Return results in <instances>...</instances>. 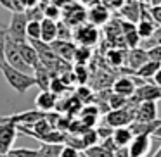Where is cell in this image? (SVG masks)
<instances>
[{"instance_id": "32", "label": "cell", "mask_w": 161, "mask_h": 157, "mask_svg": "<svg viewBox=\"0 0 161 157\" xmlns=\"http://www.w3.org/2000/svg\"><path fill=\"white\" fill-rule=\"evenodd\" d=\"M5 43H7V26L0 24V62L5 60Z\"/></svg>"}, {"instance_id": "2", "label": "cell", "mask_w": 161, "mask_h": 157, "mask_svg": "<svg viewBox=\"0 0 161 157\" xmlns=\"http://www.w3.org/2000/svg\"><path fill=\"white\" fill-rule=\"evenodd\" d=\"M28 16L26 12H12L11 23L7 26V35L11 40H14L16 43H25L28 42V36H26V28H28Z\"/></svg>"}, {"instance_id": "49", "label": "cell", "mask_w": 161, "mask_h": 157, "mask_svg": "<svg viewBox=\"0 0 161 157\" xmlns=\"http://www.w3.org/2000/svg\"><path fill=\"white\" fill-rule=\"evenodd\" d=\"M153 157H161V145H159V149H158L156 152L153 154Z\"/></svg>"}, {"instance_id": "34", "label": "cell", "mask_w": 161, "mask_h": 157, "mask_svg": "<svg viewBox=\"0 0 161 157\" xmlns=\"http://www.w3.org/2000/svg\"><path fill=\"white\" fill-rule=\"evenodd\" d=\"M61 157H81V150L75 149V147H71V145H63Z\"/></svg>"}, {"instance_id": "37", "label": "cell", "mask_w": 161, "mask_h": 157, "mask_svg": "<svg viewBox=\"0 0 161 157\" xmlns=\"http://www.w3.org/2000/svg\"><path fill=\"white\" fill-rule=\"evenodd\" d=\"M43 12H45V18L52 19V21H56V19L61 16V11L56 7V5H45V9H43Z\"/></svg>"}, {"instance_id": "20", "label": "cell", "mask_w": 161, "mask_h": 157, "mask_svg": "<svg viewBox=\"0 0 161 157\" xmlns=\"http://www.w3.org/2000/svg\"><path fill=\"white\" fill-rule=\"evenodd\" d=\"M57 40V23L49 18L42 19V42L43 43H52Z\"/></svg>"}, {"instance_id": "51", "label": "cell", "mask_w": 161, "mask_h": 157, "mask_svg": "<svg viewBox=\"0 0 161 157\" xmlns=\"http://www.w3.org/2000/svg\"><path fill=\"white\" fill-rule=\"evenodd\" d=\"M81 157H88V155H87V154H85V152H81Z\"/></svg>"}, {"instance_id": "8", "label": "cell", "mask_w": 161, "mask_h": 157, "mask_svg": "<svg viewBox=\"0 0 161 157\" xmlns=\"http://www.w3.org/2000/svg\"><path fill=\"white\" fill-rule=\"evenodd\" d=\"M73 36L81 47H92V45H95L97 40H99V31H97V28H95V24L88 23V24L78 26L76 31L73 33Z\"/></svg>"}, {"instance_id": "18", "label": "cell", "mask_w": 161, "mask_h": 157, "mask_svg": "<svg viewBox=\"0 0 161 157\" xmlns=\"http://www.w3.org/2000/svg\"><path fill=\"white\" fill-rule=\"evenodd\" d=\"M33 76H35L36 86H40V90H49L50 88V83H52V73H50L43 64H38V66L33 69Z\"/></svg>"}, {"instance_id": "29", "label": "cell", "mask_w": 161, "mask_h": 157, "mask_svg": "<svg viewBox=\"0 0 161 157\" xmlns=\"http://www.w3.org/2000/svg\"><path fill=\"white\" fill-rule=\"evenodd\" d=\"M9 157H38V149H11Z\"/></svg>"}, {"instance_id": "46", "label": "cell", "mask_w": 161, "mask_h": 157, "mask_svg": "<svg viewBox=\"0 0 161 157\" xmlns=\"http://www.w3.org/2000/svg\"><path fill=\"white\" fill-rule=\"evenodd\" d=\"M114 157H130V154H128V147L118 149V150L114 152Z\"/></svg>"}, {"instance_id": "43", "label": "cell", "mask_w": 161, "mask_h": 157, "mask_svg": "<svg viewBox=\"0 0 161 157\" xmlns=\"http://www.w3.org/2000/svg\"><path fill=\"white\" fill-rule=\"evenodd\" d=\"M101 145H104L106 149H108V150H111V152H116V150L119 149V147L116 145V142H114V138H113V136H109V138H104V140H102V143H101Z\"/></svg>"}, {"instance_id": "39", "label": "cell", "mask_w": 161, "mask_h": 157, "mask_svg": "<svg viewBox=\"0 0 161 157\" xmlns=\"http://www.w3.org/2000/svg\"><path fill=\"white\" fill-rule=\"evenodd\" d=\"M149 12H151V18L154 19V23H156L158 26H161V4H158V5H151Z\"/></svg>"}, {"instance_id": "3", "label": "cell", "mask_w": 161, "mask_h": 157, "mask_svg": "<svg viewBox=\"0 0 161 157\" xmlns=\"http://www.w3.org/2000/svg\"><path fill=\"white\" fill-rule=\"evenodd\" d=\"M106 124L111 128H121V126H130L135 121V107H121V109H111L106 114Z\"/></svg>"}, {"instance_id": "12", "label": "cell", "mask_w": 161, "mask_h": 157, "mask_svg": "<svg viewBox=\"0 0 161 157\" xmlns=\"http://www.w3.org/2000/svg\"><path fill=\"white\" fill-rule=\"evenodd\" d=\"M154 119H158V104L154 100L140 102L139 105H135V121L146 123Z\"/></svg>"}, {"instance_id": "22", "label": "cell", "mask_w": 161, "mask_h": 157, "mask_svg": "<svg viewBox=\"0 0 161 157\" xmlns=\"http://www.w3.org/2000/svg\"><path fill=\"white\" fill-rule=\"evenodd\" d=\"M88 19H90L92 24H106V23L109 21V11L108 7H104V5H97V7H94L90 12H88Z\"/></svg>"}, {"instance_id": "31", "label": "cell", "mask_w": 161, "mask_h": 157, "mask_svg": "<svg viewBox=\"0 0 161 157\" xmlns=\"http://www.w3.org/2000/svg\"><path fill=\"white\" fill-rule=\"evenodd\" d=\"M90 57V47H78L76 49V54H75V60L76 64H85Z\"/></svg>"}, {"instance_id": "19", "label": "cell", "mask_w": 161, "mask_h": 157, "mask_svg": "<svg viewBox=\"0 0 161 157\" xmlns=\"http://www.w3.org/2000/svg\"><path fill=\"white\" fill-rule=\"evenodd\" d=\"M19 45V50H21V55L25 57V60L30 64V66L35 69L40 62V57H38V52H36L35 45H33L31 42H25V43H18Z\"/></svg>"}, {"instance_id": "13", "label": "cell", "mask_w": 161, "mask_h": 157, "mask_svg": "<svg viewBox=\"0 0 161 157\" xmlns=\"http://www.w3.org/2000/svg\"><path fill=\"white\" fill-rule=\"evenodd\" d=\"M119 28H121V36L125 38V43L128 49H135L140 43V35L137 31V26L132 21H119Z\"/></svg>"}, {"instance_id": "50", "label": "cell", "mask_w": 161, "mask_h": 157, "mask_svg": "<svg viewBox=\"0 0 161 157\" xmlns=\"http://www.w3.org/2000/svg\"><path fill=\"white\" fill-rule=\"evenodd\" d=\"M151 2V5H158V4H161V0H149Z\"/></svg>"}, {"instance_id": "6", "label": "cell", "mask_w": 161, "mask_h": 157, "mask_svg": "<svg viewBox=\"0 0 161 157\" xmlns=\"http://www.w3.org/2000/svg\"><path fill=\"white\" fill-rule=\"evenodd\" d=\"M159 98H161V88L158 85H154V83L153 85H140V86H137L135 93L130 97V105L135 107L140 102H147V100L158 102Z\"/></svg>"}, {"instance_id": "42", "label": "cell", "mask_w": 161, "mask_h": 157, "mask_svg": "<svg viewBox=\"0 0 161 157\" xmlns=\"http://www.w3.org/2000/svg\"><path fill=\"white\" fill-rule=\"evenodd\" d=\"M69 36H71V33H69V29H68L66 26L57 24V38L59 40H69Z\"/></svg>"}, {"instance_id": "9", "label": "cell", "mask_w": 161, "mask_h": 157, "mask_svg": "<svg viewBox=\"0 0 161 157\" xmlns=\"http://www.w3.org/2000/svg\"><path fill=\"white\" fill-rule=\"evenodd\" d=\"M156 23H154V19L151 18V12L146 11V4L142 2V11H140V18L139 21H137V31H139L140 38L142 40H149L151 36L154 35V31H156Z\"/></svg>"}, {"instance_id": "25", "label": "cell", "mask_w": 161, "mask_h": 157, "mask_svg": "<svg viewBox=\"0 0 161 157\" xmlns=\"http://www.w3.org/2000/svg\"><path fill=\"white\" fill-rule=\"evenodd\" d=\"M26 36L30 42L42 40V21H30L26 28Z\"/></svg>"}, {"instance_id": "33", "label": "cell", "mask_w": 161, "mask_h": 157, "mask_svg": "<svg viewBox=\"0 0 161 157\" xmlns=\"http://www.w3.org/2000/svg\"><path fill=\"white\" fill-rule=\"evenodd\" d=\"M26 16H28L30 21H42L43 18H45V12H43V9H40L38 5L36 7H31L28 9V11H25Z\"/></svg>"}, {"instance_id": "21", "label": "cell", "mask_w": 161, "mask_h": 157, "mask_svg": "<svg viewBox=\"0 0 161 157\" xmlns=\"http://www.w3.org/2000/svg\"><path fill=\"white\" fill-rule=\"evenodd\" d=\"M113 138H114L116 145L119 149L123 147H128L133 140V133L130 129V126H121V128H114V133H113Z\"/></svg>"}, {"instance_id": "47", "label": "cell", "mask_w": 161, "mask_h": 157, "mask_svg": "<svg viewBox=\"0 0 161 157\" xmlns=\"http://www.w3.org/2000/svg\"><path fill=\"white\" fill-rule=\"evenodd\" d=\"M153 83H154V85H158V86L161 88V67L158 69V73L154 74V78H153Z\"/></svg>"}, {"instance_id": "4", "label": "cell", "mask_w": 161, "mask_h": 157, "mask_svg": "<svg viewBox=\"0 0 161 157\" xmlns=\"http://www.w3.org/2000/svg\"><path fill=\"white\" fill-rule=\"evenodd\" d=\"M5 60L12 67H16V69L25 71L28 74H33V67L25 60V57L21 55V50H19V45L14 40L9 38V35H7V43H5Z\"/></svg>"}, {"instance_id": "48", "label": "cell", "mask_w": 161, "mask_h": 157, "mask_svg": "<svg viewBox=\"0 0 161 157\" xmlns=\"http://www.w3.org/2000/svg\"><path fill=\"white\" fill-rule=\"evenodd\" d=\"M153 136H156V138H161V126H159V128L156 129V133H154Z\"/></svg>"}, {"instance_id": "28", "label": "cell", "mask_w": 161, "mask_h": 157, "mask_svg": "<svg viewBox=\"0 0 161 157\" xmlns=\"http://www.w3.org/2000/svg\"><path fill=\"white\" fill-rule=\"evenodd\" d=\"M81 138H83L85 149H88V147L97 145V142H99V133H97V129L88 128L87 131H83V133H81Z\"/></svg>"}, {"instance_id": "40", "label": "cell", "mask_w": 161, "mask_h": 157, "mask_svg": "<svg viewBox=\"0 0 161 157\" xmlns=\"http://www.w3.org/2000/svg\"><path fill=\"white\" fill-rule=\"evenodd\" d=\"M90 97H92V92L88 90L87 86H83V85H81V86L76 90V98H78V100H81V102H87Z\"/></svg>"}, {"instance_id": "38", "label": "cell", "mask_w": 161, "mask_h": 157, "mask_svg": "<svg viewBox=\"0 0 161 157\" xmlns=\"http://www.w3.org/2000/svg\"><path fill=\"white\" fill-rule=\"evenodd\" d=\"M97 133H99V138H109V136H113V133H114V128H111L109 124H102V126H99L97 128Z\"/></svg>"}, {"instance_id": "45", "label": "cell", "mask_w": 161, "mask_h": 157, "mask_svg": "<svg viewBox=\"0 0 161 157\" xmlns=\"http://www.w3.org/2000/svg\"><path fill=\"white\" fill-rule=\"evenodd\" d=\"M38 2H40V0H21V4H23V7H25V11H28V9H31V7H36V5H38Z\"/></svg>"}, {"instance_id": "5", "label": "cell", "mask_w": 161, "mask_h": 157, "mask_svg": "<svg viewBox=\"0 0 161 157\" xmlns=\"http://www.w3.org/2000/svg\"><path fill=\"white\" fill-rule=\"evenodd\" d=\"M47 118V112L35 109V111H25V112H16L11 116H0V123H12V124L19 126V124H33L38 119Z\"/></svg>"}, {"instance_id": "14", "label": "cell", "mask_w": 161, "mask_h": 157, "mask_svg": "<svg viewBox=\"0 0 161 157\" xmlns=\"http://www.w3.org/2000/svg\"><path fill=\"white\" fill-rule=\"evenodd\" d=\"M35 105H36V109H40L43 112L54 111V107L57 105V95L50 90H42L35 98Z\"/></svg>"}, {"instance_id": "26", "label": "cell", "mask_w": 161, "mask_h": 157, "mask_svg": "<svg viewBox=\"0 0 161 157\" xmlns=\"http://www.w3.org/2000/svg\"><path fill=\"white\" fill-rule=\"evenodd\" d=\"M88 157H114V152L108 150L104 145H94V147H88V149L83 150Z\"/></svg>"}, {"instance_id": "36", "label": "cell", "mask_w": 161, "mask_h": 157, "mask_svg": "<svg viewBox=\"0 0 161 157\" xmlns=\"http://www.w3.org/2000/svg\"><path fill=\"white\" fill-rule=\"evenodd\" d=\"M147 55H149L151 60H158L161 62V45H153L147 49Z\"/></svg>"}, {"instance_id": "27", "label": "cell", "mask_w": 161, "mask_h": 157, "mask_svg": "<svg viewBox=\"0 0 161 157\" xmlns=\"http://www.w3.org/2000/svg\"><path fill=\"white\" fill-rule=\"evenodd\" d=\"M109 105H111V109H121V107H128L130 105V98L123 97V95H118L113 92V95L109 97ZM132 107V105H130Z\"/></svg>"}, {"instance_id": "35", "label": "cell", "mask_w": 161, "mask_h": 157, "mask_svg": "<svg viewBox=\"0 0 161 157\" xmlns=\"http://www.w3.org/2000/svg\"><path fill=\"white\" fill-rule=\"evenodd\" d=\"M66 88H68V86L63 83V81H61V78H52V83H50V88H49V90L54 92L56 95H59L61 92H64Z\"/></svg>"}, {"instance_id": "52", "label": "cell", "mask_w": 161, "mask_h": 157, "mask_svg": "<svg viewBox=\"0 0 161 157\" xmlns=\"http://www.w3.org/2000/svg\"><path fill=\"white\" fill-rule=\"evenodd\" d=\"M0 157H9V155H7V154H5V155H0Z\"/></svg>"}, {"instance_id": "10", "label": "cell", "mask_w": 161, "mask_h": 157, "mask_svg": "<svg viewBox=\"0 0 161 157\" xmlns=\"http://www.w3.org/2000/svg\"><path fill=\"white\" fill-rule=\"evenodd\" d=\"M50 49H52V52L56 54L59 59L66 60V62H69V60H75V54H76V49L78 47L75 45V43H71L69 40H54L52 43H49Z\"/></svg>"}, {"instance_id": "24", "label": "cell", "mask_w": 161, "mask_h": 157, "mask_svg": "<svg viewBox=\"0 0 161 157\" xmlns=\"http://www.w3.org/2000/svg\"><path fill=\"white\" fill-rule=\"evenodd\" d=\"M64 143H42L38 149V157H61Z\"/></svg>"}, {"instance_id": "16", "label": "cell", "mask_w": 161, "mask_h": 157, "mask_svg": "<svg viewBox=\"0 0 161 157\" xmlns=\"http://www.w3.org/2000/svg\"><path fill=\"white\" fill-rule=\"evenodd\" d=\"M149 60V55H147V50L140 49V47H135V49H130V52L126 54V64H128L130 69L137 71L140 66Z\"/></svg>"}, {"instance_id": "41", "label": "cell", "mask_w": 161, "mask_h": 157, "mask_svg": "<svg viewBox=\"0 0 161 157\" xmlns=\"http://www.w3.org/2000/svg\"><path fill=\"white\" fill-rule=\"evenodd\" d=\"M75 74H76V78H78V83L85 85V81H87V71H85L83 64H78V66L75 67Z\"/></svg>"}, {"instance_id": "44", "label": "cell", "mask_w": 161, "mask_h": 157, "mask_svg": "<svg viewBox=\"0 0 161 157\" xmlns=\"http://www.w3.org/2000/svg\"><path fill=\"white\" fill-rule=\"evenodd\" d=\"M0 5L4 9H7V11H11V12H16V7H14V2H12V0H0Z\"/></svg>"}, {"instance_id": "1", "label": "cell", "mask_w": 161, "mask_h": 157, "mask_svg": "<svg viewBox=\"0 0 161 157\" xmlns=\"http://www.w3.org/2000/svg\"><path fill=\"white\" fill-rule=\"evenodd\" d=\"M0 71L4 74L5 81L9 83V86H12L18 93H26L30 88H33L36 85V80L33 74H28L25 71H19L16 67H12L7 60L0 62Z\"/></svg>"}, {"instance_id": "11", "label": "cell", "mask_w": 161, "mask_h": 157, "mask_svg": "<svg viewBox=\"0 0 161 157\" xmlns=\"http://www.w3.org/2000/svg\"><path fill=\"white\" fill-rule=\"evenodd\" d=\"M151 150V136L149 135H133L132 143L128 145L130 157H146Z\"/></svg>"}, {"instance_id": "7", "label": "cell", "mask_w": 161, "mask_h": 157, "mask_svg": "<svg viewBox=\"0 0 161 157\" xmlns=\"http://www.w3.org/2000/svg\"><path fill=\"white\" fill-rule=\"evenodd\" d=\"M19 131L12 123H0V155H5L12 149Z\"/></svg>"}, {"instance_id": "30", "label": "cell", "mask_w": 161, "mask_h": 157, "mask_svg": "<svg viewBox=\"0 0 161 157\" xmlns=\"http://www.w3.org/2000/svg\"><path fill=\"white\" fill-rule=\"evenodd\" d=\"M108 60L113 66H119V64H123V60H126V55L121 50L114 49V50H111V52H108Z\"/></svg>"}, {"instance_id": "15", "label": "cell", "mask_w": 161, "mask_h": 157, "mask_svg": "<svg viewBox=\"0 0 161 157\" xmlns=\"http://www.w3.org/2000/svg\"><path fill=\"white\" fill-rule=\"evenodd\" d=\"M135 90H137L135 80H132V78H128V76H121L113 83V92L118 93V95H123V97H126V98L132 97V95L135 93Z\"/></svg>"}, {"instance_id": "23", "label": "cell", "mask_w": 161, "mask_h": 157, "mask_svg": "<svg viewBox=\"0 0 161 157\" xmlns=\"http://www.w3.org/2000/svg\"><path fill=\"white\" fill-rule=\"evenodd\" d=\"M161 67V62H158V60H147L144 66H140L139 69L135 71V74L137 76H140V78H144V80H153L154 78V74L158 73V69Z\"/></svg>"}, {"instance_id": "17", "label": "cell", "mask_w": 161, "mask_h": 157, "mask_svg": "<svg viewBox=\"0 0 161 157\" xmlns=\"http://www.w3.org/2000/svg\"><path fill=\"white\" fill-rule=\"evenodd\" d=\"M161 126V119H154V121H146V123H139L133 121L130 124V129H132L133 135H154L156 129Z\"/></svg>"}]
</instances>
